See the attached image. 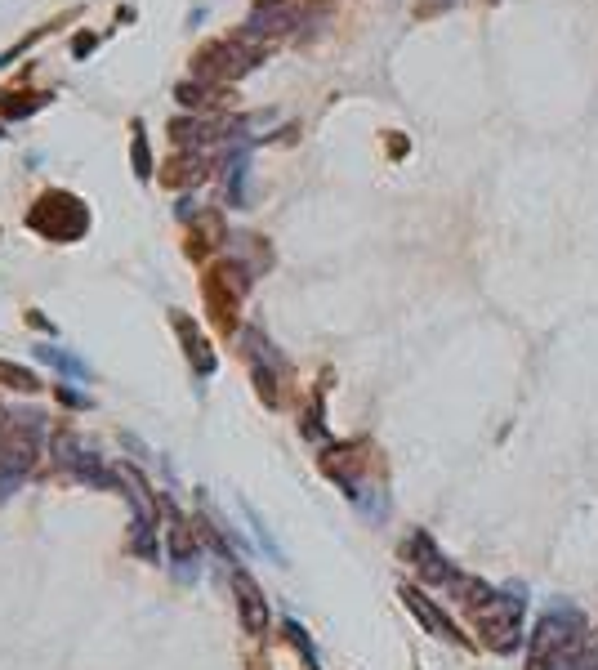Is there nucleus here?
Wrapping results in <instances>:
<instances>
[{
  "instance_id": "nucleus-5",
  "label": "nucleus",
  "mask_w": 598,
  "mask_h": 670,
  "mask_svg": "<svg viewBox=\"0 0 598 670\" xmlns=\"http://www.w3.org/2000/svg\"><path fill=\"white\" fill-rule=\"evenodd\" d=\"M94 50H99V36H94V32H81V36L72 41V54H76V59H85V54H94Z\"/></svg>"
},
{
  "instance_id": "nucleus-1",
  "label": "nucleus",
  "mask_w": 598,
  "mask_h": 670,
  "mask_svg": "<svg viewBox=\"0 0 598 670\" xmlns=\"http://www.w3.org/2000/svg\"><path fill=\"white\" fill-rule=\"evenodd\" d=\"M32 228L54 237V242H72V237H81L85 228H90V210L72 193H45L41 206L32 210Z\"/></svg>"
},
{
  "instance_id": "nucleus-4",
  "label": "nucleus",
  "mask_w": 598,
  "mask_h": 670,
  "mask_svg": "<svg viewBox=\"0 0 598 670\" xmlns=\"http://www.w3.org/2000/svg\"><path fill=\"white\" fill-rule=\"evenodd\" d=\"M206 90L210 85H201V81H183V85H175V99L183 108H201V103H206Z\"/></svg>"
},
{
  "instance_id": "nucleus-2",
  "label": "nucleus",
  "mask_w": 598,
  "mask_h": 670,
  "mask_svg": "<svg viewBox=\"0 0 598 670\" xmlns=\"http://www.w3.org/2000/svg\"><path fill=\"white\" fill-rule=\"evenodd\" d=\"M45 103H50V94H0V112H5V117H14V121H23V117H32L36 108H45Z\"/></svg>"
},
{
  "instance_id": "nucleus-3",
  "label": "nucleus",
  "mask_w": 598,
  "mask_h": 670,
  "mask_svg": "<svg viewBox=\"0 0 598 670\" xmlns=\"http://www.w3.org/2000/svg\"><path fill=\"white\" fill-rule=\"evenodd\" d=\"M130 157H134V175L148 184V179H152V157H148V134H143V121H134V148H130Z\"/></svg>"
}]
</instances>
